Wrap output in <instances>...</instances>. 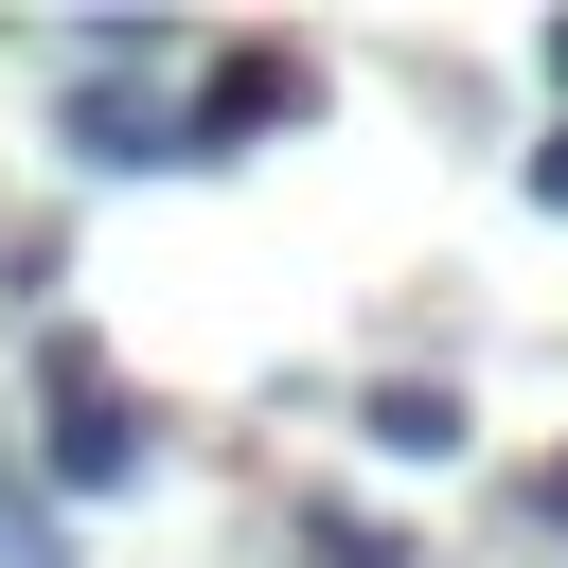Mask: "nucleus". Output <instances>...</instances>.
<instances>
[{
    "label": "nucleus",
    "instance_id": "0eeeda50",
    "mask_svg": "<svg viewBox=\"0 0 568 568\" xmlns=\"http://www.w3.org/2000/svg\"><path fill=\"white\" fill-rule=\"evenodd\" d=\"M532 515H550V532H568V462H550V479H532Z\"/></svg>",
    "mask_w": 568,
    "mask_h": 568
},
{
    "label": "nucleus",
    "instance_id": "423d86ee",
    "mask_svg": "<svg viewBox=\"0 0 568 568\" xmlns=\"http://www.w3.org/2000/svg\"><path fill=\"white\" fill-rule=\"evenodd\" d=\"M532 213H568V124H550V142H532Z\"/></svg>",
    "mask_w": 568,
    "mask_h": 568
},
{
    "label": "nucleus",
    "instance_id": "f257e3e1",
    "mask_svg": "<svg viewBox=\"0 0 568 568\" xmlns=\"http://www.w3.org/2000/svg\"><path fill=\"white\" fill-rule=\"evenodd\" d=\"M36 390H53V479H71V497H124V479L160 462V426H142V408H106L89 337H36Z\"/></svg>",
    "mask_w": 568,
    "mask_h": 568
},
{
    "label": "nucleus",
    "instance_id": "20e7f679",
    "mask_svg": "<svg viewBox=\"0 0 568 568\" xmlns=\"http://www.w3.org/2000/svg\"><path fill=\"white\" fill-rule=\"evenodd\" d=\"M373 444H390V462H462V390H444V373H390V390H373Z\"/></svg>",
    "mask_w": 568,
    "mask_h": 568
},
{
    "label": "nucleus",
    "instance_id": "39448f33",
    "mask_svg": "<svg viewBox=\"0 0 568 568\" xmlns=\"http://www.w3.org/2000/svg\"><path fill=\"white\" fill-rule=\"evenodd\" d=\"M0 568H71V532H53L36 497H0Z\"/></svg>",
    "mask_w": 568,
    "mask_h": 568
},
{
    "label": "nucleus",
    "instance_id": "1a4fd4ad",
    "mask_svg": "<svg viewBox=\"0 0 568 568\" xmlns=\"http://www.w3.org/2000/svg\"><path fill=\"white\" fill-rule=\"evenodd\" d=\"M0 497H18V479H0Z\"/></svg>",
    "mask_w": 568,
    "mask_h": 568
},
{
    "label": "nucleus",
    "instance_id": "6e6552de",
    "mask_svg": "<svg viewBox=\"0 0 568 568\" xmlns=\"http://www.w3.org/2000/svg\"><path fill=\"white\" fill-rule=\"evenodd\" d=\"M550 89H568V36H550Z\"/></svg>",
    "mask_w": 568,
    "mask_h": 568
},
{
    "label": "nucleus",
    "instance_id": "7ed1b4c3",
    "mask_svg": "<svg viewBox=\"0 0 568 568\" xmlns=\"http://www.w3.org/2000/svg\"><path fill=\"white\" fill-rule=\"evenodd\" d=\"M71 160H89V178H160V160H195V124L124 106V71H89V89H71Z\"/></svg>",
    "mask_w": 568,
    "mask_h": 568
},
{
    "label": "nucleus",
    "instance_id": "f03ea898",
    "mask_svg": "<svg viewBox=\"0 0 568 568\" xmlns=\"http://www.w3.org/2000/svg\"><path fill=\"white\" fill-rule=\"evenodd\" d=\"M302 106H320V89H302V53H231V71H213V106H195V160H248V142H266V124H302Z\"/></svg>",
    "mask_w": 568,
    "mask_h": 568
}]
</instances>
